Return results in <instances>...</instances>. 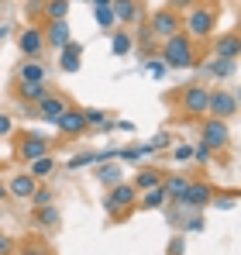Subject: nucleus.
Listing matches in <instances>:
<instances>
[{
	"instance_id": "1",
	"label": "nucleus",
	"mask_w": 241,
	"mask_h": 255,
	"mask_svg": "<svg viewBox=\"0 0 241 255\" xmlns=\"http://www.w3.org/2000/svg\"><path fill=\"white\" fill-rule=\"evenodd\" d=\"M162 62L169 69H193L197 66V42L186 31H176L162 42Z\"/></svg>"
},
{
	"instance_id": "2",
	"label": "nucleus",
	"mask_w": 241,
	"mask_h": 255,
	"mask_svg": "<svg viewBox=\"0 0 241 255\" xmlns=\"http://www.w3.org/2000/svg\"><path fill=\"white\" fill-rule=\"evenodd\" d=\"M183 31H186L193 42L214 38V31H217V10H214V7H203V3H193V7H190V17L183 21Z\"/></svg>"
},
{
	"instance_id": "3",
	"label": "nucleus",
	"mask_w": 241,
	"mask_h": 255,
	"mask_svg": "<svg viewBox=\"0 0 241 255\" xmlns=\"http://www.w3.org/2000/svg\"><path fill=\"white\" fill-rule=\"evenodd\" d=\"M214 183H207V179H190V186L183 190V197L179 200H169L172 207H179V211H203V207H210V200H214Z\"/></svg>"
},
{
	"instance_id": "4",
	"label": "nucleus",
	"mask_w": 241,
	"mask_h": 255,
	"mask_svg": "<svg viewBox=\"0 0 241 255\" xmlns=\"http://www.w3.org/2000/svg\"><path fill=\"white\" fill-rule=\"evenodd\" d=\"M138 204V190L131 186V183H114V186H107V197H104V211L111 214V217H124V214L131 211Z\"/></svg>"
},
{
	"instance_id": "5",
	"label": "nucleus",
	"mask_w": 241,
	"mask_h": 255,
	"mask_svg": "<svg viewBox=\"0 0 241 255\" xmlns=\"http://www.w3.org/2000/svg\"><path fill=\"white\" fill-rule=\"evenodd\" d=\"M200 141L210 148V152H224V148L231 145V128H228V121L207 114L203 125H200Z\"/></svg>"
},
{
	"instance_id": "6",
	"label": "nucleus",
	"mask_w": 241,
	"mask_h": 255,
	"mask_svg": "<svg viewBox=\"0 0 241 255\" xmlns=\"http://www.w3.org/2000/svg\"><path fill=\"white\" fill-rule=\"evenodd\" d=\"M207 114H210V118H221V121H231V118L238 114V97H235L231 90H224V86L210 90V97H207Z\"/></svg>"
},
{
	"instance_id": "7",
	"label": "nucleus",
	"mask_w": 241,
	"mask_h": 255,
	"mask_svg": "<svg viewBox=\"0 0 241 255\" xmlns=\"http://www.w3.org/2000/svg\"><path fill=\"white\" fill-rule=\"evenodd\" d=\"M148 31H152L159 42H165V38L176 35V31H183V17H179V10H169V7L155 10V14L148 17Z\"/></svg>"
},
{
	"instance_id": "8",
	"label": "nucleus",
	"mask_w": 241,
	"mask_h": 255,
	"mask_svg": "<svg viewBox=\"0 0 241 255\" xmlns=\"http://www.w3.org/2000/svg\"><path fill=\"white\" fill-rule=\"evenodd\" d=\"M207 97H210V90L200 83H190L179 90V107L190 114V118H207Z\"/></svg>"
},
{
	"instance_id": "9",
	"label": "nucleus",
	"mask_w": 241,
	"mask_h": 255,
	"mask_svg": "<svg viewBox=\"0 0 241 255\" xmlns=\"http://www.w3.org/2000/svg\"><path fill=\"white\" fill-rule=\"evenodd\" d=\"M66 107H69V100H66L62 93L48 90V93L41 97L38 104H35V111H31V114H35L38 121H45V125H55V121L62 118V111H66Z\"/></svg>"
},
{
	"instance_id": "10",
	"label": "nucleus",
	"mask_w": 241,
	"mask_h": 255,
	"mask_svg": "<svg viewBox=\"0 0 241 255\" xmlns=\"http://www.w3.org/2000/svg\"><path fill=\"white\" fill-rule=\"evenodd\" d=\"M45 152H52V141L41 134V131H24L21 138H17V155L24 159V162H31V159H38Z\"/></svg>"
},
{
	"instance_id": "11",
	"label": "nucleus",
	"mask_w": 241,
	"mask_h": 255,
	"mask_svg": "<svg viewBox=\"0 0 241 255\" xmlns=\"http://www.w3.org/2000/svg\"><path fill=\"white\" fill-rule=\"evenodd\" d=\"M17 48H21L24 59H38L41 52H45V31H41L38 24L21 28V31H17Z\"/></svg>"
},
{
	"instance_id": "12",
	"label": "nucleus",
	"mask_w": 241,
	"mask_h": 255,
	"mask_svg": "<svg viewBox=\"0 0 241 255\" xmlns=\"http://www.w3.org/2000/svg\"><path fill=\"white\" fill-rule=\"evenodd\" d=\"M55 128H59V134H66V138H80V134H86L90 128H86V118H83V107H66L62 111V118L55 121Z\"/></svg>"
},
{
	"instance_id": "13",
	"label": "nucleus",
	"mask_w": 241,
	"mask_h": 255,
	"mask_svg": "<svg viewBox=\"0 0 241 255\" xmlns=\"http://www.w3.org/2000/svg\"><path fill=\"white\" fill-rule=\"evenodd\" d=\"M59 69H62L66 76H76L83 69V45L80 42H66L59 48Z\"/></svg>"
},
{
	"instance_id": "14",
	"label": "nucleus",
	"mask_w": 241,
	"mask_h": 255,
	"mask_svg": "<svg viewBox=\"0 0 241 255\" xmlns=\"http://www.w3.org/2000/svg\"><path fill=\"white\" fill-rule=\"evenodd\" d=\"M41 31H45V48H55V52H59V48H62L66 42H73L69 21H48Z\"/></svg>"
},
{
	"instance_id": "15",
	"label": "nucleus",
	"mask_w": 241,
	"mask_h": 255,
	"mask_svg": "<svg viewBox=\"0 0 241 255\" xmlns=\"http://www.w3.org/2000/svg\"><path fill=\"white\" fill-rule=\"evenodd\" d=\"M35 186H38V179H35L31 172H17V176L7 179V197H14V200H28V197L35 193Z\"/></svg>"
},
{
	"instance_id": "16",
	"label": "nucleus",
	"mask_w": 241,
	"mask_h": 255,
	"mask_svg": "<svg viewBox=\"0 0 241 255\" xmlns=\"http://www.w3.org/2000/svg\"><path fill=\"white\" fill-rule=\"evenodd\" d=\"M214 55H217V59H235V62H238V55H241L238 31H224V35H217V42H214Z\"/></svg>"
},
{
	"instance_id": "17",
	"label": "nucleus",
	"mask_w": 241,
	"mask_h": 255,
	"mask_svg": "<svg viewBox=\"0 0 241 255\" xmlns=\"http://www.w3.org/2000/svg\"><path fill=\"white\" fill-rule=\"evenodd\" d=\"M14 76H17V83H41V80H48V69L41 66V59H21Z\"/></svg>"
},
{
	"instance_id": "18",
	"label": "nucleus",
	"mask_w": 241,
	"mask_h": 255,
	"mask_svg": "<svg viewBox=\"0 0 241 255\" xmlns=\"http://www.w3.org/2000/svg\"><path fill=\"white\" fill-rule=\"evenodd\" d=\"M165 204H169V193L162 186H152V190H141L138 193V204L134 207H141V211H162Z\"/></svg>"
},
{
	"instance_id": "19",
	"label": "nucleus",
	"mask_w": 241,
	"mask_h": 255,
	"mask_svg": "<svg viewBox=\"0 0 241 255\" xmlns=\"http://www.w3.org/2000/svg\"><path fill=\"white\" fill-rule=\"evenodd\" d=\"M48 90H52L48 80H41V83H14V97H17V100H24V104H38Z\"/></svg>"
},
{
	"instance_id": "20",
	"label": "nucleus",
	"mask_w": 241,
	"mask_h": 255,
	"mask_svg": "<svg viewBox=\"0 0 241 255\" xmlns=\"http://www.w3.org/2000/svg\"><path fill=\"white\" fill-rule=\"evenodd\" d=\"M162 166H145L141 172H134V179H131V186L141 193V190H152V186H162Z\"/></svg>"
},
{
	"instance_id": "21",
	"label": "nucleus",
	"mask_w": 241,
	"mask_h": 255,
	"mask_svg": "<svg viewBox=\"0 0 241 255\" xmlns=\"http://www.w3.org/2000/svg\"><path fill=\"white\" fill-rule=\"evenodd\" d=\"M111 7H114V17H118V24H138V17H141V7H138V0H114Z\"/></svg>"
},
{
	"instance_id": "22",
	"label": "nucleus",
	"mask_w": 241,
	"mask_h": 255,
	"mask_svg": "<svg viewBox=\"0 0 241 255\" xmlns=\"http://www.w3.org/2000/svg\"><path fill=\"white\" fill-rule=\"evenodd\" d=\"M55 169H59V159H55L52 152H45V155H38V159H31V166H28V172H31L38 183H45Z\"/></svg>"
},
{
	"instance_id": "23",
	"label": "nucleus",
	"mask_w": 241,
	"mask_h": 255,
	"mask_svg": "<svg viewBox=\"0 0 241 255\" xmlns=\"http://www.w3.org/2000/svg\"><path fill=\"white\" fill-rule=\"evenodd\" d=\"M186 186H190V176H186V172H169V176H162V190L169 193V200H179Z\"/></svg>"
},
{
	"instance_id": "24",
	"label": "nucleus",
	"mask_w": 241,
	"mask_h": 255,
	"mask_svg": "<svg viewBox=\"0 0 241 255\" xmlns=\"http://www.w3.org/2000/svg\"><path fill=\"white\" fill-rule=\"evenodd\" d=\"M83 118H86V128H97V131H111L114 121L104 107H83Z\"/></svg>"
},
{
	"instance_id": "25",
	"label": "nucleus",
	"mask_w": 241,
	"mask_h": 255,
	"mask_svg": "<svg viewBox=\"0 0 241 255\" xmlns=\"http://www.w3.org/2000/svg\"><path fill=\"white\" fill-rule=\"evenodd\" d=\"M235 69H238V62H235V59H217V55H214V59L207 62V73H210L214 80H231V76H235Z\"/></svg>"
},
{
	"instance_id": "26",
	"label": "nucleus",
	"mask_w": 241,
	"mask_h": 255,
	"mask_svg": "<svg viewBox=\"0 0 241 255\" xmlns=\"http://www.w3.org/2000/svg\"><path fill=\"white\" fill-rule=\"evenodd\" d=\"M131 48H134V35H127L124 28H114L111 31V52L114 55H131Z\"/></svg>"
},
{
	"instance_id": "27",
	"label": "nucleus",
	"mask_w": 241,
	"mask_h": 255,
	"mask_svg": "<svg viewBox=\"0 0 241 255\" xmlns=\"http://www.w3.org/2000/svg\"><path fill=\"white\" fill-rule=\"evenodd\" d=\"M59 221H62V214H59V207L55 204H48V207H35V224L38 228H59Z\"/></svg>"
},
{
	"instance_id": "28",
	"label": "nucleus",
	"mask_w": 241,
	"mask_h": 255,
	"mask_svg": "<svg viewBox=\"0 0 241 255\" xmlns=\"http://www.w3.org/2000/svg\"><path fill=\"white\" fill-rule=\"evenodd\" d=\"M69 0H45V21H66L69 17Z\"/></svg>"
},
{
	"instance_id": "29",
	"label": "nucleus",
	"mask_w": 241,
	"mask_h": 255,
	"mask_svg": "<svg viewBox=\"0 0 241 255\" xmlns=\"http://www.w3.org/2000/svg\"><path fill=\"white\" fill-rule=\"evenodd\" d=\"M97 179H100L104 186H114V183H120V179H124V172H120V166H111V162H97Z\"/></svg>"
},
{
	"instance_id": "30",
	"label": "nucleus",
	"mask_w": 241,
	"mask_h": 255,
	"mask_svg": "<svg viewBox=\"0 0 241 255\" xmlns=\"http://www.w3.org/2000/svg\"><path fill=\"white\" fill-rule=\"evenodd\" d=\"M145 155H152V148L148 145H124V148H118V159L120 162H138V159H145Z\"/></svg>"
},
{
	"instance_id": "31",
	"label": "nucleus",
	"mask_w": 241,
	"mask_h": 255,
	"mask_svg": "<svg viewBox=\"0 0 241 255\" xmlns=\"http://www.w3.org/2000/svg\"><path fill=\"white\" fill-rule=\"evenodd\" d=\"M93 17H97V28H100V31H114V28H118L114 7H93Z\"/></svg>"
},
{
	"instance_id": "32",
	"label": "nucleus",
	"mask_w": 241,
	"mask_h": 255,
	"mask_svg": "<svg viewBox=\"0 0 241 255\" xmlns=\"http://www.w3.org/2000/svg\"><path fill=\"white\" fill-rule=\"evenodd\" d=\"M35 207H48V204H55V193H52V186H45V183H38L35 186V193L28 197Z\"/></svg>"
},
{
	"instance_id": "33",
	"label": "nucleus",
	"mask_w": 241,
	"mask_h": 255,
	"mask_svg": "<svg viewBox=\"0 0 241 255\" xmlns=\"http://www.w3.org/2000/svg\"><path fill=\"white\" fill-rule=\"evenodd\" d=\"M210 207H217V211H235V207H238V193H235V190H228L224 197H217V193H214Z\"/></svg>"
},
{
	"instance_id": "34",
	"label": "nucleus",
	"mask_w": 241,
	"mask_h": 255,
	"mask_svg": "<svg viewBox=\"0 0 241 255\" xmlns=\"http://www.w3.org/2000/svg\"><path fill=\"white\" fill-rule=\"evenodd\" d=\"M17 255H52V245H48V242H41V238H35V242H24Z\"/></svg>"
},
{
	"instance_id": "35",
	"label": "nucleus",
	"mask_w": 241,
	"mask_h": 255,
	"mask_svg": "<svg viewBox=\"0 0 241 255\" xmlns=\"http://www.w3.org/2000/svg\"><path fill=\"white\" fill-rule=\"evenodd\" d=\"M172 162H176V166H183V162H193V145H190V141H179V145L172 148Z\"/></svg>"
},
{
	"instance_id": "36",
	"label": "nucleus",
	"mask_w": 241,
	"mask_h": 255,
	"mask_svg": "<svg viewBox=\"0 0 241 255\" xmlns=\"http://www.w3.org/2000/svg\"><path fill=\"white\" fill-rule=\"evenodd\" d=\"M145 145H148L152 152H159V148H169V145H172V131H155V134H152Z\"/></svg>"
},
{
	"instance_id": "37",
	"label": "nucleus",
	"mask_w": 241,
	"mask_h": 255,
	"mask_svg": "<svg viewBox=\"0 0 241 255\" xmlns=\"http://www.w3.org/2000/svg\"><path fill=\"white\" fill-rule=\"evenodd\" d=\"M145 73H148L152 80H165V76H169V66H165L162 59H148V62H145Z\"/></svg>"
},
{
	"instance_id": "38",
	"label": "nucleus",
	"mask_w": 241,
	"mask_h": 255,
	"mask_svg": "<svg viewBox=\"0 0 241 255\" xmlns=\"http://www.w3.org/2000/svg\"><path fill=\"white\" fill-rule=\"evenodd\" d=\"M186 252V235L183 231H176L172 235V242H169V249H165V255H183Z\"/></svg>"
},
{
	"instance_id": "39",
	"label": "nucleus",
	"mask_w": 241,
	"mask_h": 255,
	"mask_svg": "<svg viewBox=\"0 0 241 255\" xmlns=\"http://www.w3.org/2000/svg\"><path fill=\"white\" fill-rule=\"evenodd\" d=\"M193 162H200V166H210V162H214V152H210V148H207V145H193Z\"/></svg>"
},
{
	"instance_id": "40",
	"label": "nucleus",
	"mask_w": 241,
	"mask_h": 255,
	"mask_svg": "<svg viewBox=\"0 0 241 255\" xmlns=\"http://www.w3.org/2000/svg\"><path fill=\"white\" fill-rule=\"evenodd\" d=\"M193 3H197V0H165V7H169V10H190Z\"/></svg>"
},
{
	"instance_id": "41",
	"label": "nucleus",
	"mask_w": 241,
	"mask_h": 255,
	"mask_svg": "<svg viewBox=\"0 0 241 255\" xmlns=\"http://www.w3.org/2000/svg\"><path fill=\"white\" fill-rule=\"evenodd\" d=\"M28 14H31V17L45 14V0H28Z\"/></svg>"
},
{
	"instance_id": "42",
	"label": "nucleus",
	"mask_w": 241,
	"mask_h": 255,
	"mask_svg": "<svg viewBox=\"0 0 241 255\" xmlns=\"http://www.w3.org/2000/svg\"><path fill=\"white\" fill-rule=\"evenodd\" d=\"M10 131H14V121H10L7 114H0V138H7Z\"/></svg>"
},
{
	"instance_id": "43",
	"label": "nucleus",
	"mask_w": 241,
	"mask_h": 255,
	"mask_svg": "<svg viewBox=\"0 0 241 255\" xmlns=\"http://www.w3.org/2000/svg\"><path fill=\"white\" fill-rule=\"evenodd\" d=\"M10 252H14V242L7 235H0V255H10Z\"/></svg>"
},
{
	"instance_id": "44",
	"label": "nucleus",
	"mask_w": 241,
	"mask_h": 255,
	"mask_svg": "<svg viewBox=\"0 0 241 255\" xmlns=\"http://www.w3.org/2000/svg\"><path fill=\"white\" fill-rule=\"evenodd\" d=\"M152 38H155V35H152V31H148V24H145V28L138 31V42H141V45H152Z\"/></svg>"
},
{
	"instance_id": "45",
	"label": "nucleus",
	"mask_w": 241,
	"mask_h": 255,
	"mask_svg": "<svg viewBox=\"0 0 241 255\" xmlns=\"http://www.w3.org/2000/svg\"><path fill=\"white\" fill-rule=\"evenodd\" d=\"M114 128H118V131H134V125H131V121H118Z\"/></svg>"
},
{
	"instance_id": "46",
	"label": "nucleus",
	"mask_w": 241,
	"mask_h": 255,
	"mask_svg": "<svg viewBox=\"0 0 241 255\" xmlns=\"http://www.w3.org/2000/svg\"><path fill=\"white\" fill-rule=\"evenodd\" d=\"M7 35H10V24H0V42H3Z\"/></svg>"
},
{
	"instance_id": "47",
	"label": "nucleus",
	"mask_w": 241,
	"mask_h": 255,
	"mask_svg": "<svg viewBox=\"0 0 241 255\" xmlns=\"http://www.w3.org/2000/svg\"><path fill=\"white\" fill-rule=\"evenodd\" d=\"M90 3H93V7H111L114 0H90Z\"/></svg>"
},
{
	"instance_id": "48",
	"label": "nucleus",
	"mask_w": 241,
	"mask_h": 255,
	"mask_svg": "<svg viewBox=\"0 0 241 255\" xmlns=\"http://www.w3.org/2000/svg\"><path fill=\"white\" fill-rule=\"evenodd\" d=\"M0 200H7V179H0Z\"/></svg>"
},
{
	"instance_id": "49",
	"label": "nucleus",
	"mask_w": 241,
	"mask_h": 255,
	"mask_svg": "<svg viewBox=\"0 0 241 255\" xmlns=\"http://www.w3.org/2000/svg\"><path fill=\"white\" fill-rule=\"evenodd\" d=\"M0 3H3V0H0Z\"/></svg>"
},
{
	"instance_id": "50",
	"label": "nucleus",
	"mask_w": 241,
	"mask_h": 255,
	"mask_svg": "<svg viewBox=\"0 0 241 255\" xmlns=\"http://www.w3.org/2000/svg\"><path fill=\"white\" fill-rule=\"evenodd\" d=\"M69 3H73V0H69Z\"/></svg>"
}]
</instances>
